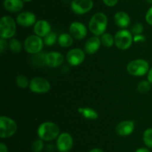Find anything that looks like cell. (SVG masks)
Listing matches in <instances>:
<instances>
[{
  "mask_svg": "<svg viewBox=\"0 0 152 152\" xmlns=\"http://www.w3.org/2000/svg\"><path fill=\"white\" fill-rule=\"evenodd\" d=\"M17 131V124L14 120L7 116L0 117V137L2 139L10 138Z\"/></svg>",
  "mask_w": 152,
  "mask_h": 152,
  "instance_id": "obj_4",
  "label": "cell"
},
{
  "mask_svg": "<svg viewBox=\"0 0 152 152\" xmlns=\"http://www.w3.org/2000/svg\"><path fill=\"white\" fill-rule=\"evenodd\" d=\"M16 83L19 87L22 88V89H26L30 85L29 80L24 75H19L16 76Z\"/></svg>",
  "mask_w": 152,
  "mask_h": 152,
  "instance_id": "obj_25",
  "label": "cell"
},
{
  "mask_svg": "<svg viewBox=\"0 0 152 152\" xmlns=\"http://www.w3.org/2000/svg\"><path fill=\"white\" fill-rule=\"evenodd\" d=\"M43 148H44V142L41 139L35 140L33 142L32 146H31L33 152H41L43 150Z\"/></svg>",
  "mask_w": 152,
  "mask_h": 152,
  "instance_id": "obj_28",
  "label": "cell"
},
{
  "mask_svg": "<svg viewBox=\"0 0 152 152\" xmlns=\"http://www.w3.org/2000/svg\"><path fill=\"white\" fill-rule=\"evenodd\" d=\"M145 21L150 25H152V6L147 10L145 14Z\"/></svg>",
  "mask_w": 152,
  "mask_h": 152,
  "instance_id": "obj_30",
  "label": "cell"
},
{
  "mask_svg": "<svg viewBox=\"0 0 152 152\" xmlns=\"http://www.w3.org/2000/svg\"><path fill=\"white\" fill-rule=\"evenodd\" d=\"M135 152H151L149 151V149L147 148H140L137 149L135 151Z\"/></svg>",
  "mask_w": 152,
  "mask_h": 152,
  "instance_id": "obj_35",
  "label": "cell"
},
{
  "mask_svg": "<svg viewBox=\"0 0 152 152\" xmlns=\"http://www.w3.org/2000/svg\"><path fill=\"white\" fill-rule=\"evenodd\" d=\"M24 2H30V1H32L33 0H22Z\"/></svg>",
  "mask_w": 152,
  "mask_h": 152,
  "instance_id": "obj_39",
  "label": "cell"
},
{
  "mask_svg": "<svg viewBox=\"0 0 152 152\" xmlns=\"http://www.w3.org/2000/svg\"><path fill=\"white\" fill-rule=\"evenodd\" d=\"M94 7L92 0H72L71 8L74 13L77 15H83L90 11Z\"/></svg>",
  "mask_w": 152,
  "mask_h": 152,
  "instance_id": "obj_9",
  "label": "cell"
},
{
  "mask_svg": "<svg viewBox=\"0 0 152 152\" xmlns=\"http://www.w3.org/2000/svg\"><path fill=\"white\" fill-rule=\"evenodd\" d=\"M119 0H102L104 4L108 7H114L117 4Z\"/></svg>",
  "mask_w": 152,
  "mask_h": 152,
  "instance_id": "obj_31",
  "label": "cell"
},
{
  "mask_svg": "<svg viewBox=\"0 0 152 152\" xmlns=\"http://www.w3.org/2000/svg\"><path fill=\"white\" fill-rule=\"evenodd\" d=\"M10 51L13 53H19L22 51V43L17 39H11L8 43Z\"/></svg>",
  "mask_w": 152,
  "mask_h": 152,
  "instance_id": "obj_23",
  "label": "cell"
},
{
  "mask_svg": "<svg viewBox=\"0 0 152 152\" xmlns=\"http://www.w3.org/2000/svg\"><path fill=\"white\" fill-rule=\"evenodd\" d=\"M64 56L58 52H50L46 54L45 63L51 68L59 67L63 63Z\"/></svg>",
  "mask_w": 152,
  "mask_h": 152,
  "instance_id": "obj_14",
  "label": "cell"
},
{
  "mask_svg": "<svg viewBox=\"0 0 152 152\" xmlns=\"http://www.w3.org/2000/svg\"><path fill=\"white\" fill-rule=\"evenodd\" d=\"M37 134L43 141H52L59 136V128L54 122H43L39 126Z\"/></svg>",
  "mask_w": 152,
  "mask_h": 152,
  "instance_id": "obj_2",
  "label": "cell"
},
{
  "mask_svg": "<svg viewBox=\"0 0 152 152\" xmlns=\"http://www.w3.org/2000/svg\"><path fill=\"white\" fill-rule=\"evenodd\" d=\"M0 152H8V149H7V145L4 143H0Z\"/></svg>",
  "mask_w": 152,
  "mask_h": 152,
  "instance_id": "obj_34",
  "label": "cell"
},
{
  "mask_svg": "<svg viewBox=\"0 0 152 152\" xmlns=\"http://www.w3.org/2000/svg\"><path fill=\"white\" fill-rule=\"evenodd\" d=\"M85 57V52L82 49L75 48L68 51L66 55V60L70 65L76 66L80 65L84 61Z\"/></svg>",
  "mask_w": 152,
  "mask_h": 152,
  "instance_id": "obj_11",
  "label": "cell"
},
{
  "mask_svg": "<svg viewBox=\"0 0 152 152\" xmlns=\"http://www.w3.org/2000/svg\"><path fill=\"white\" fill-rule=\"evenodd\" d=\"M89 152H104V151L102 150V149L97 148H96L91 149V150Z\"/></svg>",
  "mask_w": 152,
  "mask_h": 152,
  "instance_id": "obj_37",
  "label": "cell"
},
{
  "mask_svg": "<svg viewBox=\"0 0 152 152\" xmlns=\"http://www.w3.org/2000/svg\"><path fill=\"white\" fill-rule=\"evenodd\" d=\"M149 70V63L143 59L134 60L127 65L128 72L133 76H143Z\"/></svg>",
  "mask_w": 152,
  "mask_h": 152,
  "instance_id": "obj_5",
  "label": "cell"
},
{
  "mask_svg": "<svg viewBox=\"0 0 152 152\" xmlns=\"http://www.w3.org/2000/svg\"><path fill=\"white\" fill-rule=\"evenodd\" d=\"M145 1H146L148 3V4H152V0H145Z\"/></svg>",
  "mask_w": 152,
  "mask_h": 152,
  "instance_id": "obj_38",
  "label": "cell"
},
{
  "mask_svg": "<svg viewBox=\"0 0 152 152\" xmlns=\"http://www.w3.org/2000/svg\"><path fill=\"white\" fill-rule=\"evenodd\" d=\"M134 122L130 120L123 121L116 127V132L121 137H128L134 131Z\"/></svg>",
  "mask_w": 152,
  "mask_h": 152,
  "instance_id": "obj_15",
  "label": "cell"
},
{
  "mask_svg": "<svg viewBox=\"0 0 152 152\" xmlns=\"http://www.w3.org/2000/svg\"><path fill=\"white\" fill-rule=\"evenodd\" d=\"M78 112L83 117L90 120H96L99 117L97 112L90 107H80L78 108Z\"/></svg>",
  "mask_w": 152,
  "mask_h": 152,
  "instance_id": "obj_20",
  "label": "cell"
},
{
  "mask_svg": "<svg viewBox=\"0 0 152 152\" xmlns=\"http://www.w3.org/2000/svg\"><path fill=\"white\" fill-rule=\"evenodd\" d=\"M43 40H44V43L46 46H51L56 43V40H58L57 35L55 32H50L44 37Z\"/></svg>",
  "mask_w": 152,
  "mask_h": 152,
  "instance_id": "obj_27",
  "label": "cell"
},
{
  "mask_svg": "<svg viewBox=\"0 0 152 152\" xmlns=\"http://www.w3.org/2000/svg\"><path fill=\"white\" fill-rule=\"evenodd\" d=\"M101 43L107 48H111L114 44V37L110 33H105L101 36Z\"/></svg>",
  "mask_w": 152,
  "mask_h": 152,
  "instance_id": "obj_22",
  "label": "cell"
},
{
  "mask_svg": "<svg viewBox=\"0 0 152 152\" xmlns=\"http://www.w3.org/2000/svg\"><path fill=\"white\" fill-rule=\"evenodd\" d=\"M44 40H42V37L37 35H31L26 38L24 43V47L25 51L28 54L36 55L39 53L43 48Z\"/></svg>",
  "mask_w": 152,
  "mask_h": 152,
  "instance_id": "obj_7",
  "label": "cell"
},
{
  "mask_svg": "<svg viewBox=\"0 0 152 152\" xmlns=\"http://www.w3.org/2000/svg\"><path fill=\"white\" fill-rule=\"evenodd\" d=\"M14 19L10 16H4L0 20V37L3 39H10L15 35L16 25Z\"/></svg>",
  "mask_w": 152,
  "mask_h": 152,
  "instance_id": "obj_3",
  "label": "cell"
},
{
  "mask_svg": "<svg viewBox=\"0 0 152 152\" xmlns=\"http://www.w3.org/2000/svg\"><path fill=\"white\" fill-rule=\"evenodd\" d=\"M143 25L140 22H136L132 27V34L134 35H139L143 31Z\"/></svg>",
  "mask_w": 152,
  "mask_h": 152,
  "instance_id": "obj_29",
  "label": "cell"
},
{
  "mask_svg": "<svg viewBox=\"0 0 152 152\" xmlns=\"http://www.w3.org/2000/svg\"><path fill=\"white\" fill-rule=\"evenodd\" d=\"M145 37L142 34H139V35H134V42L135 43H142L145 42Z\"/></svg>",
  "mask_w": 152,
  "mask_h": 152,
  "instance_id": "obj_33",
  "label": "cell"
},
{
  "mask_svg": "<svg viewBox=\"0 0 152 152\" xmlns=\"http://www.w3.org/2000/svg\"><path fill=\"white\" fill-rule=\"evenodd\" d=\"M51 30V26L48 21L41 19L37 21L34 26V31L36 35L40 37H45L49 34Z\"/></svg>",
  "mask_w": 152,
  "mask_h": 152,
  "instance_id": "obj_16",
  "label": "cell"
},
{
  "mask_svg": "<svg viewBox=\"0 0 152 152\" xmlns=\"http://www.w3.org/2000/svg\"><path fill=\"white\" fill-rule=\"evenodd\" d=\"M3 7L10 13H19L23 9L24 1L22 0H4Z\"/></svg>",
  "mask_w": 152,
  "mask_h": 152,
  "instance_id": "obj_18",
  "label": "cell"
},
{
  "mask_svg": "<svg viewBox=\"0 0 152 152\" xmlns=\"http://www.w3.org/2000/svg\"><path fill=\"white\" fill-rule=\"evenodd\" d=\"M74 140L68 133L59 134L56 140V148L59 152H69L72 149Z\"/></svg>",
  "mask_w": 152,
  "mask_h": 152,
  "instance_id": "obj_10",
  "label": "cell"
},
{
  "mask_svg": "<svg viewBox=\"0 0 152 152\" xmlns=\"http://www.w3.org/2000/svg\"><path fill=\"white\" fill-rule=\"evenodd\" d=\"M148 80L152 85V68L150 69V70L148 72Z\"/></svg>",
  "mask_w": 152,
  "mask_h": 152,
  "instance_id": "obj_36",
  "label": "cell"
},
{
  "mask_svg": "<svg viewBox=\"0 0 152 152\" xmlns=\"http://www.w3.org/2000/svg\"><path fill=\"white\" fill-rule=\"evenodd\" d=\"M151 83L148 80H141L137 84L138 92L142 94H145L151 89Z\"/></svg>",
  "mask_w": 152,
  "mask_h": 152,
  "instance_id": "obj_26",
  "label": "cell"
},
{
  "mask_svg": "<svg viewBox=\"0 0 152 152\" xmlns=\"http://www.w3.org/2000/svg\"><path fill=\"white\" fill-rule=\"evenodd\" d=\"M30 89L34 93H46L50 89V84L47 79L41 77H35L31 80Z\"/></svg>",
  "mask_w": 152,
  "mask_h": 152,
  "instance_id": "obj_8",
  "label": "cell"
},
{
  "mask_svg": "<svg viewBox=\"0 0 152 152\" xmlns=\"http://www.w3.org/2000/svg\"><path fill=\"white\" fill-rule=\"evenodd\" d=\"M101 40L98 36H94L89 38L85 44V52L88 55H94L100 48Z\"/></svg>",
  "mask_w": 152,
  "mask_h": 152,
  "instance_id": "obj_17",
  "label": "cell"
},
{
  "mask_svg": "<svg viewBox=\"0 0 152 152\" xmlns=\"http://www.w3.org/2000/svg\"><path fill=\"white\" fill-rule=\"evenodd\" d=\"M114 19L116 25L121 28H126L130 25L131 18L129 15L125 11L117 12L114 15Z\"/></svg>",
  "mask_w": 152,
  "mask_h": 152,
  "instance_id": "obj_19",
  "label": "cell"
},
{
  "mask_svg": "<svg viewBox=\"0 0 152 152\" xmlns=\"http://www.w3.org/2000/svg\"><path fill=\"white\" fill-rule=\"evenodd\" d=\"M7 41H6L5 39H3V38L0 39V52H1V54L3 53L4 49L7 48Z\"/></svg>",
  "mask_w": 152,
  "mask_h": 152,
  "instance_id": "obj_32",
  "label": "cell"
},
{
  "mask_svg": "<svg viewBox=\"0 0 152 152\" xmlns=\"http://www.w3.org/2000/svg\"><path fill=\"white\" fill-rule=\"evenodd\" d=\"M73 37L70 34L62 33L58 37V43L62 48H68L73 44Z\"/></svg>",
  "mask_w": 152,
  "mask_h": 152,
  "instance_id": "obj_21",
  "label": "cell"
},
{
  "mask_svg": "<svg viewBox=\"0 0 152 152\" xmlns=\"http://www.w3.org/2000/svg\"><path fill=\"white\" fill-rule=\"evenodd\" d=\"M142 139L147 147L152 148V128H148L144 131Z\"/></svg>",
  "mask_w": 152,
  "mask_h": 152,
  "instance_id": "obj_24",
  "label": "cell"
},
{
  "mask_svg": "<svg viewBox=\"0 0 152 152\" xmlns=\"http://www.w3.org/2000/svg\"><path fill=\"white\" fill-rule=\"evenodd\" d=\"M108 25V18L104 13L98 12L94 14L88 23V28L94 36H100L105 34Z\"/></svg>",
  "mask_w": 152,
  "mask_h": 152,
  "instance_id": "obj_1",
  "label": "cell"
},
{
  "mask_svg": "<svg viewBox=\"0 0 152 152\" xmlns=\"http://www.w3.org/2000/svg\"><path fill=\"white\" fill-rule=\"evenodd\" d=\"M70 34L76 40H83L87 36L88 30L85 25L80 22H74L69 28Z\"/></svg>",
  "mask_w": 152,
  "mask_h": 152,
  "instance_id": "obj_12",
  "label": "cell"
},
{
  "mask_svg": "<svg viewBox=\"0 0 152 152\" xmlns=\"http://www.w3.org/2000/svg\"><path fill=\"white\" fill-rule=\"evenodd\" d=\"M134 41L132 32L126 29H122L117 31L114 36V44L121 50L129 49Z\"/></svg>",
  "mask_w": 152,
  "mask_h": 152,
  "instance_id": "obj_6",
  "label": "cell"
},
{
  "mask_svg": "<svg viewBox=\"0 0 152 152\" xmlns=\"http://www.w3.org/2000/svg\"><path fill=\"white\" fill-rule=\"evenodd\" d=\"M37 16L33 12H21L16 16V23L23 27H30L35 25L37 22Z\"/></svg>",
  "mask_w": 152,
  "mask_h": 152,
  "instance_id": "obj_13",
  "label": "cell"
}]
</instances>
